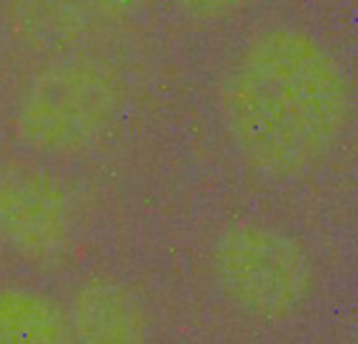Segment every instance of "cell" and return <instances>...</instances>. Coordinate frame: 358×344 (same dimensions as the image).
Wrapping results in <instances>:
<instances>
[{
	"label": "cell",
	"mask_w": 358,
	"mask_h": 344,
	"mask_svg": "<svg viewBox=\"0 0 358 344\" xmlns=\"http://www.w3.org/2000/svg\"><path fill=\"white\" fill-rule=\"evenodd\" d=\"M214 105L235 156L277 181L323 166L352 111L344 65L319 36L296 25L250 36L222 67Z\"/></svg>",
	"instance_id": "1"
},
{
	"label": "cell",
	"mask_w": 358,
	"mask_h": 344,
	"mask_svg": "<svg viewBox=\"0 0 358 344\" xmlns=\"http://www.w3.org/2000/svg\"><path fill=\"white\" fill-rule=\"evenodd\" d=\"M208 267L224 301L266 326L298 317L317 290V267L306 244L256 219L222 225L212 238Z\"/></svg>",
	"instance_id": "2"
},
{
	"label": "cell",
	"mask_w": 358,
	"mask_h": 344,
	"mask_svg": "<svg viewBox=\"0 0 358 344\" xmlns=\"http://www.w3.org/2000/svg\"><path fill=\"white\" fill-rule=\"evenodd\" d=\"M122 103V80L111 65L94 57L59 59L23 90L15 132L36 156L78 158L107 137Z\"/></svg>",
	"instance_id": "3"
},
{
	"label": "cell",
	"mask_w": 358,
	"mask_h": 344,
	"mask_svg": "<svg viewBox=\"0 0 358 344\" xmlns=\"http://www.w3.org/2000/svg\"><path fill=\"white\" fill-rule=\"evenodd\" d=\"M76 231V206L65 181L44 164L0 166V242L19 259H59Z\"/></svg>",
	"instance_id": "4"
},
{
	"label": "cell",
	"mask_w": 358,
	"mask_h": 344,
	"mask_svg": "<svg viewBox=\"0 0 358 344\" xmlns=\"http://www.w3.org/2000/svg\"><path fill=\"white\" fill-rule=\"evenodd\" d=\"M63 311L73 344H149L147 311L138 294L117 277H86Z\"/></svg>",
	"instance_id": "5"
},
{
	"label": "cell",
	"mask_w": 358,
	"mask_h": 344,
	"mask_svg": "<svg viewBox=\"0 0 358 344\" xmlns=\"http://www.w3.org/2000/svg\"><path fill=\"white\" fill-rule=\"evenodd\" d=\"M0 344H73L63 307L31 286L0 288Z\"/></svg>",
	"instance_id": "6"
},
{
	"label": "cell",
	"mask_w": 358,
	"mask_h": 344,
	"mask_svg": "<svg viewBox=\"0 0 358 344\" xmlns=\"http://www.w3.org/2000/svg\"><path fill=\"white\" fill-rule=\"evenodd\" d=\"M50 13L57 11V29L109 27L136 19L157 0H40Z\"/></svg>",
	"instance_id": "7"
},
{
	"label": "cell",
	"mask_w": 358,
	"mask_h": 344,
	"mask_svg": "<svg viewBox=\"0 0 358 344\" xmlns=\"http://www.w3.org/2000/svg\"><path fill=\"white\" fill-rule=\"evenodd\" d=\"M176 6L197 23H220L243 15L256 0H174Z\"/></svg>",
	"instance_id": "8"
}]
</instances>
